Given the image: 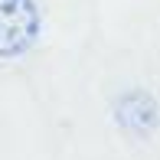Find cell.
I'll use <instances>...</instances> for the list:
<instances>
[{
  "mask_svg": "<svg viewBox=\"0 0 160 160\" xmlns=\"http://www.w3.org/2000/svg\"><path fill=\"white\" fill-rule=\"evenodd\" d=\"M39 36V10L33 0H0V59H17Z\"/></svg>",
  "mask_w": 160,
  "mask_h": 160,
  "instance_id": "1",
  "label": "cell"
},
{
  "mask_svg": "<svg viewBox=\"0 0 160 160\" xmlns=\"http://www.w3.org/2000/svg\"><path fill=\"white\" fill-rule=\"evenodd\" d=\"M114 118H118V124L131 131V134H150V131L157 128V121H160V108H157V101L154 95H147V92H128V95H121L118 101V108H114Z\"/></svg>",
  "mask_w": 160,
  "mask_h": 160,
  "instance_id": "2",
  "label": "cell"
}]
</instances>
